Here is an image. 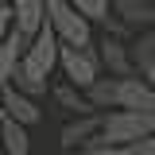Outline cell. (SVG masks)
<instances>
[{
    "instance_id": "cell-1",
    "label": "cell",
    "mask_w": 155,
    "mask_h": 155,
    "mask_svg": "<svg viewBox=\"0 0 155 155\" xmlns=\"http://www.w3.org/2000/svg\"><path fill=\"white\" fill-rule=\"evenodd\" d=\"M155 136V113H132V109H113L101 120V132L85 143V147H136L140 140H151ZM81 147V151H85Z\"/></svg>"
},
{
    "instance_id": "cell-2",
    "label": "cell",
    "mask_w": 155,
    "mask_h": 155,
    "mask_svg": "<svg viewBox=\"0 0 155 155\" xmlns=\"http://www.w3.org/2000/svg\"><path fill=\"white\" fill-rule=\"evenodd\" d=\"M47 23L54 27L62 47H93V23L70 0H47Z\"/></svg>"
},
{
    "instance_id": "cell-3",
    "label": "cell",
    "mask_w": 155,
    "mask_h": 155,
    "mask_svg": "<svg viewBox=\"0 0 155 155\" xmlns=\"http://www.w3.org/2000/svg\"><path fill=\"white\" fill-rule=\"evenodd\" d=\"M58 70L62 78L78 85V89H89L97 78H101V54H97L93 47H62V58H58Z\"/></svg>"
},
{
    "instance_id": "cell-4",
    "label": "cell",
    "mask_w": 155,
    "mask_h": 155,
    "mask_svg": "<svg viewBox=\"0 0 155 155\" xmlns=\"http://www.w3.org/2000/svg\"><path fill=\"white\" fill-rule=\"evenodd\" d=\"M116 109H132V113H155V85L143 74L116 78Z\"/></svg>"
},
{
    "instance_id": "cell-5",
    "label": "cell",
    "mask_w": 155,
    "mask_h": 155,
    "mask_svg": "<svg viewBox=\"0 0 155 155\" xmlns=\"http://www.w3.org/2000/svg\"><path fill=\"white\" fill-rule=\"evenodd\" d=\"M97 54H101V66L109 70V78H132L136 66H132V51H128V43L116 35H105L97 43Z\"/></svg>"
},
{
    "instance_id": "cell-6",
    "label": "cell",
    "mask_w": 155,
    "mask_h": 155,
    "mask_svg": "<svg viewBox=\"0 0 155 155\" xmlns=\"http://www.w3.org/2000/svg\"><path fill=\"white\" fill-rule=\"evenodd\" d=\"M113 16L128 27V31H147L155 27V0H113Z\"/></svg>"
},
{
    "instance_id": "cell-7",
    "label": "cell",
    "mask_w": 155,
    "mask_h": 155,
    "mask_svg": "<svg viewBox=\"0 0 155 155\" xmlns=\"http://www.w3.org/2000/svg\"><path fill=\"white\" fill-rule=\"evenodd\" d=\"M0 109H4V116H12V120H19L23 128H31V124H39L43 120V109L35 105V97L19 93V89H0Z\"/></svg>"
},
{
    "instance_id": "cell-8",
    "label": "cell",
    "mask_w": 155,
    "mask_h": 155,
    "mask_svg": "<svg viewBox=\"0 0 155 155\" xmlns=\"http://www.w3.org/2000/svg\"><path fill=\"white\" fill-rule=\"evenodd\" d=\"M12 16H16V31L35 39L47 23V0H12Z\"/></svg>"
},
{
    "instance_id": "cell-9",
    "label": "cell",
    "mask_w": 155,
    "mask_h": 155,
    "mask_svg": "<svg viewBox=\"0 0 155 155\" xmlns=\"http://www.w3.org/2000/svg\"><path fill=\"white\" fill-rule=\"evenodd\" d=\"M101 120L105 113H89V116H74L66 128H62V147L66 151H74V147H85L97 132H101Z\"/></svg>"
},
{
    "instance_id": "cell-10",
    "label": "cell",
    "mask_w": 155,
    "mask_h": 155,
    "mask_svg": "<svg viewBox=\"0 0 155 155\" xmlns=\"http://www.w3.org/2000/svg\"><path fill=\"white\" fill-rule=\"evenodd\" d=\"M51 97H54L66 113H74V116H89V113H97L93 105H89V97H85V89H78V85H70V81L54 85V89H51Z\"/></svg>"
},
{
    "instance_id": "cell-11",
    "label": "cell",
    "mask_w": 155,
    "mask_h": 155,
    "mask_svg": "<svg viewBox=\"0 0 155 155\" xmlns=\"http://www.w3.org/2000/svg\"><path fill=\"white\" fill-rule=\"evenodd\" d=\"M0 147H4L8 155H27L31 151L27 128H23L19 120H12V116H4V124H0Z\"/></svg>"
},
{
    "instance_id": "cell-12",
    "label": "cell",
    "mask_w": 155,
    "mask_h": 155,
    "mask_svg": "<svg viewBox=\"0 0 155 155\" xmlns=\"http://www.w3.org/2000/svg\"><path fill=\"white\" fill-rule=\"evenodd\" d=\"M128 51H132V66H136V74H147V70L155 66V27L140 31V35L128 43Z\"/></svg>"
},
{
    "instance_id": "cell-13",
    "label": "cell",
    "mask_w": 155,
    "mask_h": 155,
    "mask_svg": "<svg viewBox=\"0 0 155 155\" xmlns=\"http://www.w3.org/2000/svg\"><path fill=\"white\" fill-rule=\"evenodd\" d=\"M85 97H89V105L97 113H113L116 109V78H97L93 85L85 89Z\"/></svg>"
},
{
    "instance_id": "cell-14",
    "label": "cell",
    "mask_w": 155,
    "mask_h": 155,
    "mask_svg": "<svg viewBox=\"0 0 155 155\" xmlns=\"http://www.w3.org/2000/svg\"><path fill=\"white\" fill-rule=\"evenodd\" d=\"M70 4H74L89 23H101V27H105V23L113 19V0H70Z\"/></svg>"
},
{
    "instance_id": "cell-15",
    "label": "cell",
    "mask_w": 155,
    "mask_h": 155,
    "mask_svg": "<svg viewBox=\"0 0 155 155\" xmlns=\"http://www.w3.org/2000/svg\"><path fill=\"white\" fill-rule=\"evenodd\" d=\"M12 27H16V16H12V4H8V8H0V47L12 35Z\"/></svg>"
},
{
    "instance_id": "cell-16",
    "label": "cell",
    "mask_w": 155,
    "mask_h": 155,
    "mask_svg": "<svg viewBox=\"0 0 155 155\" xmlns=\"http://www.w3.org/2000/svg\"><path fill=\"white\" fill-rule=\"evenodd\" d=\"M81 155H132V147H113V143H105V147H85Z\"/></svg>"
},
{
    "instance_id": "cell-17",
    "label": "cell",
    "mask_w": 155,
    "mask_h": 155,
    "mask_svg": "<svg viewBox=\"0 0 155 155\" xmlns=\"http://www.w3.org/2000/svg\"><path fill=\"white\" fill-rule=\"evenodd\" d=\"M132 155H155V136L151 140H140V143L132 147Z\"/></svg>"
},
{
    "instance_id": "cell-18",
    "label": "cell",
    "mask_w": 155,
    "mask_h": 155,
    "mask_svg": "<svg viewBox=\"0 0 155 155\" xmlns=\"http://www.w3.org/2000/svg\"><path fill=\"white\" fill-rule=\"evenodd\" d=\"M8 4H12V0H0V8H8Z\"/></svg>"
},
{
    "instance_id": "cell-19",
    "label": "cell",
    "mask_w": 155,
    "mask_h": 155,
    "mask_svg": "<svg viewBox=\"0 0 155 155\" xmlns=\"http://www.w3.org/2000/svg\"><path fill=\"white\" fill-rule=\"evenodd\" d=\"M0 124H4V109H0Z\"/></svg>"
},
{
    "instance_id": "cell-20",
    "label": "cell",
    "mask_w": 155,
    "mask_h": 155,
    "mask_svg": "<svg viewBox=\"0 0 155 155\" xmlns=\"http://www.w3.org/2000/svg\"><path fill=\"white\" fill-rule=\"evenodd\" d=\"M0 155H8V151H4V147H0Z\"/></svg>"
}]
</instances>
